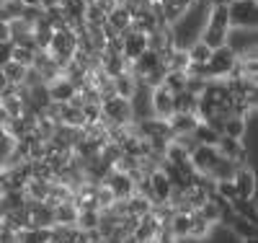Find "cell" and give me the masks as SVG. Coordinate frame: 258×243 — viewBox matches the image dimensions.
I'll return each instance as SVG.
<instances>
[{
	"mask_svg": "<svg viewBox=\"0 0 258 243\" xmlns=\"http://www.w3.org/2000/svg\"><path fill=\"white\" fill-rule=\"evenodd\" d=\"M230 26H250L255 21V0H232L227 6Z\"/></svg>",
	"mask_w": 258,
	"mask_h": 243,
	"instance_id": "7",
	"label": "cell"
},
{
	"mask_svg": "<svg viewBox=\"0 0 258 243\" xmlns=\"http://www.w3.org/2000/svg\"><path fill=\"white\" fill-rule=\"evenodd\" d=\"M199 124H202L199 114H186V112H176L173 117L168 119V129H170V135H173V137L194 135Z\"/></svg>",
	"mask_w": 258,
	"mask_h": 243,
	"instance_id": "8",
	"label": "cell"
},
{
	"mask_svg": "<svg viewBox=\"0 0 258 243\" xmlns=\"http://www.w3.org/2000/svg\"><path fill=\"white\" fill-rule=\"evenodd\" d=\"M209 223L199 215V212H191V225H188V238H207L209 233Z\"/></svg>",
	"mask_w": 258,
	"mask_h": 243,
	"instance_id": "23",
	"label": "cell"
},
{
	"mask_svg": "<svg viewBox=\"0 0 258 243\" xmlns=\"http://www.w3.org/2000/svg\"><path fill=\"white\" fill-rule=\"evenodd\" d=\"M163 225L158 223V217L153 215V210H150L147 215H142L140 217V223H137V228H135V240L137 243H153V238L158 235V230H160Z\"/></svg>",
	"mask_w": 258,
	"mask_h": 243,
	"instance_id": "10",
	"label": "cell"
},
{
	"mask_svg": "<svg viewBox=\"0 0 258 243\" xmlns=\"http://www.w3.org/2000/svg\"><path fill=\"white\" fill-rule=\"evenodd\" d=\"M212 52H214V50H209L202 39H199L197 44H191V50H186L188 62H191V65H202V68H204V65L212 60Z\"/></svg>",
	"mask_w": 258,
	"mask_h": 243,
	"instance_id": "20",
	"label": "cell"
},
{
	"mask_svg": "<svg viewBox=\"0 0 258 243\" xmlns=\"http://www.w3.org/2000/svg\"><path fill=\"white\" fill-rule=\"evenodd\" d=\"M44 91H47V96H49L47 101H54V104H68V101L78 93L75 85H73L68 78H64V75L57 78V80H52V83H47Z\"/></svg>",
	"mask_w": 258,
	"mask_h": 243,
	"instance_id": "9",
	"label": "cell"
},
{
	"mask_svg": "<svg viewBox=\"0 0 258 243\" xmlns=\"http://www.w3.org/2000/svg\"><path fill=\"white\" fill-rule=\"evenodd\" d=\"M222 135L232 137V140H243V135H245V119L243 117H227L222 122Z\"/></svg>",
	"mask_w": 258,
	"mask_h": 243,
	"instance_id": "21",
	"label": "cell"
},
{
	"mask_svg": "<svg viewBox=\"0 0 258 243\" xmlns=\"http://www.w3.org/2000/svg\"><path fill=\"white\" fill-rule=\"evenodd\" d=\"M153 243H178V238H176L173 233H170L168 228H160V230H158V235L153 238Z\"/></svg>",
	"mask_w": 258,
	"mask_h": 243,
	"instance_id": "26",
	"label": "cell"
},
{
	"mask_svg": "<svg viewBox=\"0 0 258 243\" xmlns=\"http://www.w3.org/2000/svg\"><path fill=\"white\" fill-rule=\"evenodd\" d=\"M111 88H114V96L116 99H132L135 96V91H137V80H135V75H129L126 70L124 73H119V75H114L111 78Z\"/></svg>",
	"mask_w": 258,
	"mask_h": 243,
	"instance_id": "13",
	"label": "cell"
},
{
	"mask_svg": "<svg viewBox=\"0 0 258 243\" xmlns=\"http://www.w3.org/2000/svg\"><path fill=\"white\" fill-rule=\"evenodd\" d=\"M232 186H235V191H238V197L243 202L250 200V197H253V173L240 168L238 173H235V179H232Z\"/></svg>",
	"mask_w": 258,
	"mask_h": 243,
	"instance_id": "17",
	"label": "cell"
},
{
	"mask_svg": "<svg viewBox=\"0 0 258 243\" xmlns=\"http://www.w3.org/2000/svg\"><path fill=\"white\" fill-rule=\"evenodd\" d=\"M238 171H240V166L235 163V161L220 158L217 163L212 166V171H209L207 176H212V179H214V181L220 184V181H232V179H235V173H238Z\"/></svg>",
	"mask_w": 258,
	"mask_h": 243,
	"instance_id": "15",
	"label": "cell"
},
{
	"mask_svg": "<svg viewBox=\"0 0 258 243\" xmlns=\"http://www.w3.org/2000/svg\"><path fill=\"white\" fill-rule=\"evenodd\" d=\"M119 39H121V57H124L126 62H135L137 57H142V55L147 52V36L140 34V31L129 29V31L121 34Z\"/></svg>",
	"mask_w": 258,
	"mask_h": 243,
	"instance_id": "5",
	"label": "cell"
},
{
	"mask_svg": "<svg viewBox=\"0 0 258 243\" xmlns=\"http://www.w3.org/2000/svg\"><path fill=\"white\" fill-rule=\"evenodd\" d=\"M199 0H160V18L165 21V24H173V21H178L191 6H197Z\"/></svg>",
	"mask_w": 258,
	"mask_h": 243,
	"instance_id": "11",
	"label": "cell"
},
{
	"mask_svg": "<svg viewBox=\"0 0 258 243\" xmlns=\"http://www.w3.org/2000/svg\"><path fill=\"white\" fill-rule=\"evenodd\" d=\"M132 106H129L126 99H103L101 101V122H109V129L111 127H129L132 122Z\"/></svg>",
	"mask_w": 258,
	"mask_h": 243,
	"instance_id": "3",
	"label": "cell"
},
{
	"mask_svg": "<svg viewBox=\"0 0 258 243\" xmlns=\"http://www.w3.org/2000/svg\"><path fill=\"white\" fill-rule=\"evenodd\" d=\"M75 220H78V207H75V202L64 200V202H57V205H54V225L75 228Z\"/></svg>",
	"mask_w": 258,
	"mask_h": 243,
	"instance_id": "14",
	"label": "cell"
},
{
	"mask_svg": "<svg viewBox=\"0 0 258 243\" xmlns=\"http://www.w3.org/2000/svg\"><path fill=\"white\" fill-rule=\"evenodd\" d=\"M101 184L114 194V200H126V197H132V194L137 191V189H135V181H132V176H126V173H121V171L109 173Z\"/></svg>",
	"mask_w": 258,
	"mask_h": 243,
	"instance_id": "6",
	"label": "cell"
},
{
	"mask_svg": "<svg viewBox=\"0 0 258 243\" xmlns=\"http://www.w3.org/2000/svg\"><path fill=\"white\" fill-rule=\"evenodd\" d=\"M78 50H80V36H78V31L75 29H59V31H54L52 34V39H49V47L44 50L59 68H64L68 62H73L75 60V55H78Z\"/></svg>",
	"mask_w": 258,
	"mask_h": 243,
	"instance_id": "1",
	"label": "cell"
},
{
	"mask_svg": "<svg viewBox=\"0 0 258 243\" xmlns=\"http://www.w3.org/2000/svg\"><path fill=\"white\" fill-rule=\"evenodd\" d=\"M0 73H3V78H6V83H8L11 88L24 85V80H26V68L16 65L13 60H8V62L3 65V68H0Z\"/></svg>",
	"mask_w": 258,
	"mask_h": 243,
	"instance_id": "18",
	"label": "cell"
},
{
	"mask_svg": "<svg viewBox=\"0 0 258 243\" xmlns=\"http://www.w3.org/2000/svg\"><path fill=\"white\" fill-rule=\"evenodd\" d=\"M21 13H24V6H21L18 0H0V24L3 26L18 21Z\"/></svg>",
	"mask_w": 258,
	"mask_h": 243,
	"instance_id": "19",
	"label": "cell"
},
{
	"mask_svg": "<svg viewBox=\"0 0 258 243\" xmlns=\"http://www.w3.org/2000/svg\"><path fill=\"white\" fill-rule=\"evenodd\" d=\"M147 3H160V0H147Z\"/></svg>",
	"mask_w": 258,
	"mask_h": 243,
	"instance_id": "27",
	"label": "cell"
},
{
	"mask_svg": "<svg viewBox=\"0 0 258 243\" xmlns=\"http://www.w3.org/2000/svg\"><path fill=\"white\" fill-rule=\"evenodd\" d=\"M230 29L232 26H230L227 8H209V18H207V29L202 31V41L209 50H220L230 39Z\"/></svg>",
	"mask_w": 258,
	"mask_h": 243,
	"instance_id": "2",
	"label": "cell"
},
{
	"mask_svg": "<svg viewBox=\"0 0 258 243\" xmlns=\"http://www.w3.org/2000/svg\"><path fill=\"white\" fill-rule=\"evenodd\" d=\"M188 225H191V212H173L163 228H168L170 233L181 240V238H188Z\"/></svg>",
	"mask_w": 258,
	"mask_h": 243,
	"instance_id": "16",
	"label": "cell"
},
{
	"mask_svg": "<svg viewBox=\"0 0 258 243\" xmlns=\"http://www.w3.org/2000/svg\"><path fill=\"white\" fill-rule=\"evenodd\" d=\"M150 112H153V117L160 119V122H168L170 117L176 114L173 93H170L165 85H158V88L150 91Z\"/></svg>",
	"mask_w": 258,
	"mask_h": 243,
	"instance_id": "4",
	"label": "cell"
},
{
	"mask_svg": "<svg viewBox=\"0 0 258 243\" xmlns=\"http://www.w3.org/2000/svg\"><path fill=\"white\" fill-rule=\"evenodd\" d=\"M83 117H85V124H98L101 122V104H83Z\"/></svg>",
	"mask_w": 258,
	"mask_h": 243,
	"instance_id": "25",
	"label": "cell"
},
{
	"mask_svg": "<svg viewBox=\"0 0 258 243\" xmlns=\"http://www.w3.org/2000/svg\"><path fill=\"white\" fill-rule=\"evenodd\" d=\"M209 225H214V223H220V217H222V207H220V202H212V200H207L199 210H197Z\"/></svg>",
	"mask_w": 258,
	"mask_h": 243,
	"instance_id": "24",
	"label": "cell"
},
{
	"mask_svg": "<svg viewBox=\"0 0 258 243\" xmlns=\"http://www.w3.org/2000/svg\"><path fill=\"white\" fill-rule=\"evenodd\" d=\"M0 109L6 112L8 119H21L26 114V101L18 91H11V93H0Z\"/></svg>",
	"mask_w": 258,
	"mask_h": 243,
	"instance_id": "12",
	"label": "cell"
},
{
	"mask_svg": "<svg viewBox=\"0 0 258 243\" xmlns=\"http://www.w3.org/2000/svg\"><path fill=\"white\" fill-rule=\"evenodd\" d=\"M34 55H36V50L21 47V44H13V47H11V60H13L16 65H21V68H26V70L34 65Z\"/></svg>",
	"mask_w": 258,
	"mask_h": 243,
	"instance_id": "22",
	"label": "cell"
}]
</instances>
